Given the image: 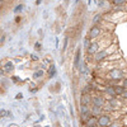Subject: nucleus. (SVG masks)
Wrapping results in <instances>:
<instances>
[{"label": "nucleus", "mask_w": 127, "mask_h": 127, "mask_svg": "<svg viewBox=\"0 0 127 127\" xmlns=\"http://www.w3.org/2000/svg\"><path fill=\"white\" fill-rule=\"evenodd\" d=\"M105 78L109 79V80H114V83L117 84V81H122L127 76H126V72H125L123 69H121V67H113V69L107 71Z\"/></svg>", "instance_id": "obj_1"}, {"label": "nucleus", "mask_w": 127, "mask_h": 127, "mask_svg": "<svg viewBox=\"0 0 127 127\" xmlns=\"http://www.w3.org/2000/svg\"><path fill=\"white\" fill-rule=\"evenodd\" d=\"M127 18V14L123 12V10H113V12L108 13V14H104V20L105 22H120V20H123Z\"/></svg>", "instance_id": "obj_2"}, {"label": "nucleus", "mask_w": 127, "mask_h": 127, "mask_svg": "<svg viewBox=\"0 0 127 127\" xmlns=\"http://www.w3.org/2000/svg\"><path fill=\"white\" fill-rule=\"evenodd\" d=\"M102 50V46H100V43H99V41H94V42H92L90 43V46L87 48V54L89 55V56H94L97 52H99Z\"/></svg>", "instance_id": "obj_3"}, {"label": "nucleus", "mask_w": 127, "mask_h": 127, "mask_svg": "<svg viewBox=\"0 0 127 127\" xmlns=\"http://www.w3.org/2000/svg\"><path fill=\"white\" fill-rule=\"evenodd\" d=\"M112 117L109 114H102L98 117V126L99 127H109L112 123Z\"/></svg>", "instance_id": "obj_4"}, {"label": "nucleus", "mask_w": 127, "mask_h": 127, "mask_svg": "<svg viewBox=\"0 0 127 127\" xmlns=\"http://www.w3.org/2000/svg\"><path fill=\"white\" fill-rule=\"evenodd\" d=\"M100 33H102V28H100L99 26H94V27L90 28L88 37H89L90 39H95V38H98V37L100 36Z\"/></svg>", "instance_id": "obj_5"}, {"label": "nucleus", "mask_w": 127, "mask_h": 127, "mask_svg": "<svg viewBox=\"0 0 127 127\" xmlns=\"http://www.w3.org/2000/svg\"><path fill=\"white\" fill-rule=\"evenodd\" d=\"M103 93H104V95H107V97H108V100L117 97V94H116V92H114L113 85H107V87H104V88H103Z\"/></svg>", "instance_id": "obj_6"}, {"label": "nucleus", "mask_w": 127, "mask_h": 127, "mask_svg": "<svg viewBox=\"0 0 127 127\" xmlns=\"http://www.w3.org/2000/svg\"><path fill=\"white\" fill-rule=\"evenodd\" d=\"M92 103H93V105H95V107L103 108L104 104H105V100H104V98L99 97V95H95V97L92 98Z\"/></svg>", "instance_id": "obj_7"}, {"label": "nucleus", "mask_w": 127, "mask_h": 127, "mask_svg": "<svg viewBox=\"0 0 127 127\" xmlns=\"http://www.w3.org/2000/svg\"><path fill=\"white\" fill-rule=\"evenodd\" d=\"M113 88H114V92H116V94H117V97H122V94L126 90V88L122 85V84H114Z\"/></svg>", "instance_id": "obj_8"}, {"label": "nucleus", "mask_w": 127, "mask_h": 127, "mask_svg": "<svg viewBox=\"0 0 127 127\" xmlns=\"http://www.w3.org/2000/svg\"><path fill=\"white\" fill-rule=\"evenodd\" d=\"M85 126H88V127H99V126H98V117H94V116H92V117L85 122Z\"/></svg>", "instance_id": "obj_9"}, {"label": "nucleus", "mask_w": 127, "mask_h": 127, "mask_svg": "<svg viewBox=\"0 0 127 127\" xmlns=\"http://www.w3.org/2000/svg\"><path fill=\"white\" fill-rule=\"evenodd\" d=\"M112 4L116 8H122V6L127 5V0H112Z\"/></svg>", "instance_id": "obj_10"}, {"label": "nucleus", "mask_w": 127, "mask_h": 127, "mask_svg": "<svg viewBox=\"0 0 127 127\" xmlns=\"http://www.w3.org/2000/svg\"><path fill=\"white\" fill-rule=\"evenodd\" d=\"M90 102H92L90 95L89 94H83V97H81V105H88Z\"/></svg>", "instance_id": "obj_11"}, {"label": "nucleus", "mask_w": 127, "mask_h": 127, "mask_svg": "<svg viewBox=\"0 0 127 127\" xmlns=\"http://www.w3.org/2000/svg\"><path fill=\"white\" fill-rule=\"evenodd\" d=\"M102 109L103 108H99V107H95V105H93L92 107V116H94V117H97V114H99V116H102L103 113H102Z\"/></svg>", "instance_id": "obj_12"}, {"label": "nucleus", "mask_w": 127, "mask_h": 127, "mask_svg": "<svg viewBox=\"0 0 127 127\" xmlns=\"http://www.w3.org/2000/svg\"><path fill=\"white\" fill-rule=\"evenodd\" d=\"M79 61H80V50L76 51L75 57H74V66L75 67H79Z\"/></svg>", "instance_id": "obj_13"}, {"label": "nucleus", "mask_w": 127, "mask_h": 127, "mask_svg": "<svg viewBox=\"0 0 127 127\" xmlns=\"http://www.w3.org/2000/svg\"><path fill=\"white\" fill-rule=\"evenodd\" d=\"M123 126H125V125L122 123V121H121V120H117V121H113L109 127H123Z\"/></svg>", "instance_id": "obj_14"}, {"label": "nucleus", "mask_w": 127, "mask_h": 127, "mask_svg": "<svg viewBox=\"0 0 127 127\" xmlns=\"http://www.w3.org/2000/svg\"><path fill=\"white\" fill-rule=\"evenodd\" d=\"M55 74H56V69H55V66H54V65H51V66H50V69H48V76H50V78H52V76L55 75Z\"/></svg>", "instance_id": "obj_15"}, {"label": "nucleus", "mask_w": 127, "mask_h": 127, "mask_svg": "<svg viewBox=\"0 0 127 127\" xmlns=\"http://www.w3.org/2000/svg\"><path fill=\"white\" fill-rule=\"evenodd\" d=\"M90 43H92V42H90V38L89 37H87V38H84V46H85L87 48L90 46Z\"/></svg>", "instance_id": "obj_16"}, {"label": "nucleus", "mask_w": 127, "mask_h": 127, "mask_svg": "<svg viewBox=\"0 0 127 127\" xmlns=\"http://www.w3.org/2000/svg\"><path fill=\"white\" fill-rule=\"evenodd\" d=\"M42 75H43V70H39V71H37V72L33 74V78H39Z\"/></svg>", "instance_id": "obj_17"}, {"label": "nucleus", "mask_w": 127, "mask_h": 127, "mask_svg": "<svg viewBox=\"0 0 127 127\" xmlns=\"http://www.w3.org/2000/svg\"><path fill=\"white\" fill-rule=\"evenodd\" d=\"M80 69H81V70H80V72H81V74H87V72H88V67H87L85 64H84V65H83Z\"/></svg>", "instance_id": "obj_18"}, {"label": "nucleus", "mask_w": 127, "mask_h": 127, "mask_svg": "<svg viewBox=\"0 0 127 127\" xmlns=\"http://www.w3.org/2000/svg\"><path fill=\"white\" fill-rule=\"evenodd\" d=\"M5 69H6L8 71H9L10 69H13V64H12V62H6V64H5Z\"/></svg>", "instance_id": "obj_19"}, {"label": "nucleus", "mask_w": 127, "mask_h": 127, "mask_svg": "<svg viewBox=\"0 0 127 127\" xmlns=\"http://www.w3.org/2000/svg\"><path fill=\"white\" fill-rule=\"evenodd\" d=\"M22 9H23V5L20 4V5H18V6H17L15 9H14V13H19V12H20V10H22Z\"/></svg>", "instance_id": "obj_20"}, {"label": "nucleus", "mask_w": 127, "mask_h": 127, "mask_svg": "<svg viewBox=\"0 0 127 127\" xmlns=\"http://www.w3.org/2000/svg\"><path fill=\"white\" fill-rule=\"evenodd\" d=\"M121 121H122V123H123L125 126H127V113H125V116H123V118H122Z\"/></svg>", "instance_id": "obj_21"}, {"label": "nucleus", "mask_w": 127, "mask_h": 127, "mask_svg": "<svg viewBox=\"0 0 127 127\" xmlns=\"http://www.w3.org/2000/svg\"><path fill=\"white\" fill-rule=\"evenodd\" d=\"M121 84H122V85H123V87L127 89V78H125V79L122 80V83H121Z\"/></svg>", "instance_id": "obj_22"}, {"label": "nucleus", "mask_w": 127, "mask_h": 127, "mask_svg": "<svg viewBox=\"0 0 127 127\" xmlns=\"http://www.w3.org/2000/svg\"><path fill=\"white\" fill-rule=\"evenodd\" d=\"M122 98H123V99H126V100H127V89H126V90H125V93H123V94H122Z\"/></svg>", "instance_id": "obj_23"}, {"label": "nucleus", "mask_w": 127, "mask_h": 127, "mask_svg": "<svg viewBox=\"0 0 127 127\" xmlns=\"http://www.w3.org/2000/svg\"><path fill=\"white\" fill-rule=\"evenodd\" d=\"M31 57H32V60H33V61H37V60H38V57H37L36 55H32Z\"/></svg>", "instance_id": "obj_24"}, {"label": "nucleus", "mask_w": 127, "mask_h": 127, "mask_svg": "<svg viewBox=\"0 0 127 127\" xmlns=\"http://www.w3.org/2000/svg\"><path fill=\"white\" fill-rule=\"evenodd\" d=\"M66 46H67V38H65V43H64V50L66 48Z\"/></svg>", "instance_id": "obj_25"}, {"label": "nucleus", "mask_w": 127, "mask_h": 127, "mask_svg": "<svg viewBox=\"0 0 127 127\" xmlns=\"http://www.w3.org/2000/svg\"><path fill=\"white\" fill-rule=\"evenodd\" d=\"M34 47H36L37 50H39V48H41V45H39V43H38V42H37V43L34 45Z\"/></svg>", "instance_id": "obj_26"}, {"label": "nucleus", "mask_w": 127, "mask_h": 127, "mask_svg": "<svg viewBox=\"0 0 127 127\" xmlns=\"http://www.w3.org/2000/svg\"><path fill=\"white\" fill-rule=\"evenodd\" d=\"M15 22H17V23L20 22V17H17V18H15Z\"/></svg>", "instance_id": "obj_27"}, {"label": "nucleus", "mask_w": 127, "mask_h": 127, "mask_svg": "<svg viewBox=\"0 0 127 127\" xmlns=\"http://www.w3.org/2000/svg\"><path fill=\"white\" fill-rule=\"evenodd\" d=\"M9 127H18V126H17V125H10Z\"/></svg>", "instance_id": "obj_28"}, {"label": "nucleus", "mask_w": 127, "mask_h": 127, "mask_svg": "<svg viewBox=\"0 0 127 127\" xmlns=\"http://www.w3.org/2000/svg\"><path fill=\"white\" fill-rule=\"evenodd\" d=\"M84 127H88V126H84Z\"/></svg>", "instance_id": "obj_29"}]
</instances>
